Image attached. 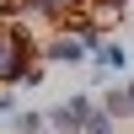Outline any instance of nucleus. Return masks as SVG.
I'll return each instance as SVG.
<instances>
[{
  "label": "nucleus",
  "mask_w": 134,
  "mask_h": 134,
  "mask_svg": "<svg viewBox=\"0 0 134 134\" xmlns=\"http://www.w3.org/2000/svg\"><path fill=\"white\" fill-rule=\"evenodd\" d=\"M0 113H11V97H0Z\"/></svg>",
  "instance_id": "1a4fd4ad"
},
{
  "label": "nucleus",
  "mask_w": 134,
  "mask_h": 134,
  "mask_svg": "<svg viewBox=\"0 0 134 134\" xmlns=\"http://www.w3.org/2000/svg\"><path fill=\"white\" fill-rule=\"evenodd\" d=\"M124 91H129V113H134V86H124Z\"/></svg>",
  "instance_id": "9d476101"
},
{
  "label": "nucleus",
  "mask_w": 134,
  "mask_h": 134,
  "mask_svg": "<svg viewBox=\"0 0 134 134\" xmlns=\"http://www.w3.org/2000/svg\"><path fill=\"white\" fill-rule=\"evenodd\" d=\"M91 59H97V64H107V70H118V64L129 59V48H118V43H97V48H91Z\"/></svg>",
  "instance_id": "20e7f679"
},
{
  "label": "nucleus",
  "mask_w": 134,
  "mask_h": 134,
  "mask_svg": "<svg viewBox=\"0 0 134 134\" xmlns=\"http://www.w3.org/2000/svg\"><path fill=\"white\" fill-rule=\"evenodd\" d=\"M43 11H48V16H59V11H70V0H38Z\"/></svg>",
  "instance_id": "6e6552de"
},
{
  "label": "nucleus",
  "mask_w": 134,
  "mask_h": 134,
  "mask_svg": "<svg viewBox=\"0 0 134 134\" xmlns=\"http://www.w3.org/2000/svg\"><path fill=\"white\" fill-rule=\"evenodd\" d=\"M48 124L59 129V134H86V124H91V102H86V97H75L70 107H54Z\"/></svg>",
  "instance_id": "f03ea898"
},
{
  "label": "nucleus",
  "mask_w": 134,
  "mask_h": 134,
  "mask_svg": "<svg viewBox=\"0 0 134 134\" xmlns=\"http://www.w3.org/2000/svg\"><path fill=\"white\" fill-rule=\"evenodd\" d=\"M107 113H129V91H113V97H107Z\"/></svg>",
  "instance_id": "0eeeda50"
},
{
  "label": "nucleus",
  "mask_w": 134,
  "mask_h": 134,
  "mask_svg": "<svg viewBox=\"0 0 134 134\" xmlns=\"http://www.w3.org/2000/svg\"><path fill=\"white\" fill-rule=\"evenodd\" d=\"M27 54H32V43L21 38V32H0V81H21Z\"/></svg>",
  "instance_id": "f257e3e1"
},
{
  "label": "nucleus",
  "mask_w": 134,
  "mask_h": 134,
  "mask_svg": "<svg viewBox=\"0 0 134 134\" xmlns=\"http://www.w3.org/2000/svg\"><path fill=\"white\" fill-rule=\"evenodd\" d=\"M86 134H113V124H107V113H91V124H86Z\"/></svg>",
  "instance_id": "423d86ee"
},
{
  "label": "nucleus",
  "mask_w": 134,
  "mask_h": 134,
  "mask_svg": "<svg viewBox=\"0 0 134 134\" xmlns=\"http://www.w3.org/2000/svg\"><path fill=\"white\" fill-rule=\"evenodd\" d=\"M91 48H97V38H59V43H48L43 54H48L54 64H81Z\"/></svg>",
  "instance_id": "7ed1b4c3"
},
{
  "label": "nucleus",
  "mask_w": 134,
  "mask_h": 134,
  "mask_svg": "<svg viewBox=\"0 0 134 134\" xmlns=\"http://www.w3.org/2000/svg\"><path fill=\"white\" fill-rule=\"evenodd\" d=\"M16 134H43V118L38 113H16Z\"/></svg>",
  "instance_id": "39448f33"
}]
</instances>
